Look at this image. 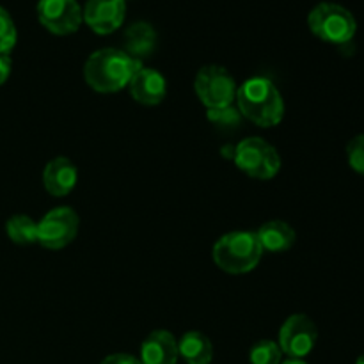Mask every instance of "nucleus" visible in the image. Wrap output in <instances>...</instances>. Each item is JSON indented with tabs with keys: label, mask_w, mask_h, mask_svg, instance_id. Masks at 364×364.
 I'll list each match as a JSON object with an SVG mask.
<instances>
[{
	"label": "nucleus",
	"mask_w": 364,
	"mask_h": 364,
	"mask_svg": "<svg viewBox=\"0 0 364 364\" xmlns=\"http://www.w3.org/2000/svg\"><path fill=\"white\" fill-rule=\"evenodd\" d=\"M238 112L259 128H272L283 121L284 102L279 89L265 77H252L237 89Z\"/></svg>",
	"instance_id": "f257e3e1"
},
{
	"label": "nucleus",
	"mask_w": 364,
	"mask_h": 364,
	"mask_svg": "<svg viewBox=\"0 0 364 364\" xmlns=\"http://www.w3.org/2000/svg\"><path fill=\"white\" fill-rule=\"evenodd\" d=\"M142 68L141 60L124 50L103 48L85 60L84 78L89 87L98 92H117L130 84L132 77Z\"/></svg>",
	"instance_id": "f03ea898"
},
{
	"label": "nucleus",
	"mask_w": 364,
	"mask_h": 364,
	"mask_svg": "<svg viewBox=\"0 0 364 364\" xmlns=\"http://www.w3.org/2000/svg\"><path fill=\"white\" fill-rule=\"evenodd\" d=\"M263 256L258 237L252 231H231L213 245V262L223 272L247 274L258 267Z\"/></svg>",
	"instance_id": "7ed1b4c3"
},
{
	"label": "nucleus",
	"mask_w": 364,
	"mask_h": 364,
	"mask_svg": "<svg viewBox=\"0 0 364 364\" xmlns=\"http://www.w3.org/2000/svg\"><path fill=\"white\" fill-rule=\"evenodd\" d=\"M309 31L331 45H345L352 41L358 31V21L347 7L334 2H322L311 9L308 16Z\"/></svg>",
	"instance_id": "20e7f679"
},
{
	"label": "nucleus",
	"mask_w": 364,
	"mask_h": 364,
	"mask_svg": "<svg viewBox=\"0 0 364 364\" xmlns=\"http://www.w3.org/2000/svg\"><path fill=\"white\" fill-rule=\"evenodd\" d=\"M233 160L242 173L256 180H270L281 171V156L277 149L259 137L244 139L235 148Z\"/></svg>",
	"instance_id": "39448f33"
},
{
	"label": "nucleus",
	"mask_w": 364,
	"mask_h": 364,
	"mask_svg": "<svg viewBox=\"0 0 364 364\" xmlns=\"http://www.w3.org/2000/svg\"><path fill=\"white\" fill-rule=\"evenodd\" d=\"M194 91L208 110L226 109L237 98V84L230 71L223 66L210 64L199 70L194 80Z\"/></svg>",
	"instance_id": "423d86ee"
},
{
	"label": "nucleus",
	"mask_w": 364,
	"mask_h": 364,
	"mask_svg": "<svg viewBox=\"0 0 364 364\" xmlns=\"http://www.w3.org/2000/svg\"><path fill=\"white\" fill-rule=\"evenodd\" d=\"M77 212L68 206L53 208L38 223V242L46 249H64L75 240L78 233Z\"/></svg>",
	"instance_id": "0eeeda50"
},
{
	"label": "nucleus",
	"mask_w": 364,
	"mask_h": 364,
	"mask_svg": "<svg viewBox=\"0 0 364 364\" xmlns=\"http://www.w3.org/2000/svg\"><path fill=\"white\" fill-rule=\"evenodd\" d=\"M318 340V329L315 322L306 315H291L279 329L281 352L290 359H304L311 354Z\"/></svg>",
	"instance_id": "6e6552de"
},
{
	"label": "nucleus",
	"mask_w": 364,
	"mask_h": 364,
	"mask_svg": "<svg viewBox=\"0 0 364 364\" xmlns=\"http://www.w3.org/2000/svg\"><path fill=\"white\" fill-rule=\"evenodd\" d=\"M38 18L46 31L57 36L73 34L84 20L77 0H39Z\"/></svg>",
	"instance_id": "1a4fd4ad"
},
{
	"label": "nucleus",
	"mask_w": 364,
	"mask_h": 364,
	"mask_svg": "<svg viewBox=\"0 0 364 364\" xmlns=\"http://www.w3.org/2000/svg\"><path fill=\"white\" fill-rule=\"evenodd\" d=\"M124 14V0H87L82 16L92 32L105 36L123 25Z\"/></svg>",
	"instance_id": "9d476101"
},
{
	"label": "nucleus",
	"mask_w": 364,
	"mask_h": 364,
	"mask_svg": "<svg viewBox=\"0 0 364 364\" xmlns=\"http://www.w3.org/2000/svg\"><path fill=\"white\" fill-rule=\"evenodd\" d=\"M130 95L141 105H159L164 102L167 95V82L160 71L153 68H141L137 73L132 77Z\"/></svg>",
	"instance_id": "9b49d317"
},
{
	"label": "nucleus",
	"mask_w": 364,
	"mask_h": 364,
	"mask_svg": "<svg viewBox=\"0 0 364 364\" xmlns=\"http://www.w3.org/2000/svg\"><path fill=\"white\" fill-rule=\"evenodd\" d=\"M78 180V171L75 164L66 156H57L46 164L43 171V185L53 198H64L75 188Z\"/></svg>",
	"instance_id": "f8f14e48"
},
{
	"label": "nucleus",
	"mask_w": 364,
	"mask_h": 364,
	"mask_svg": "<svg viewBox=\"0 0 364 364\" xmlns=\"http://www.w3.org/2000/svg\"><path fill=\"white\" fill-rule=\"evenodd\" d=\"M178 358V340L169 331H153L141 345L142 364H176Z\"/></svg>",
	"instance_id": "ddd939ff"
},
{
	"label": "nucleus",
	"mask_w": 364,
	"mask_h": 364,
	"mask_svg": "<svg viewBox=\"0 0 364 364\" xmlns=\"http://www.w3.org/2000/svg\"><path fill=\"white\" fill-rule=\"evenodd\" d=\"M255 233L258 237L263 252H284L294 247L295 240H297L295 230L284 220H270Z\"/></svg>",
	"instance_id": "4468645a"
},
{
	"label": "nucleus",
	"mask_w": 364,
	"mask_h": 364,
	"mask_svg": "<svg viewBox=\"0 0 364 364\" xmlns=\"http://www.w3.org/2000/svg\"><path fill=\"white\" fill-rule=\"evenodd\" d=\"M156 48V32L146 21L132 23L124 32V52L134 59L142 60Z\"/></svg>",
	"instance_id": "2eb2a0df"
},
{
	"label": "nucleus",
	"mask_w": 364,
	"mask_h": 364,
	"mask_svg": "<svg viewBox=\"0 0 364 364\" xmlns=\"http://www.w3.org/2000/svg\"><path fill=\"white\" fill-rule=\"evenodd\" d=\"M178 354L187 364H210L213 359V345L206 334L188 331L178 340Z\"/></svg>",
	"instance_id": "dca6fc26"
},
{
	"label": "nucleus",
	"mask_w": 364,
	"mask_h": 364,
	"mask_svg": "<svg viewBox=\"0 0 364 364\" xmlns=\"http://www.w3.org/2000/svg\"><path fill=\"white\" fill-rule=\"evenodd\" d=\"M7 237L18 245H32L38 242V223L27 215H14L6 224Z\"/></svg>",
	"instance_id": "f3484780"
},
{
	"label": "nucleus",
	"mask_w": 364,
	"mask_h": 364,
	"mask_svg": "<svg viewBox=\"0 0 364 364\" xmlns=\"http://www.w3.org/2000/svg\"><path fill=\"white\" fill-rule=\"evenodd\" d=\"M281 352L279 345L272 340H262L252 345L249 352V361L251 364H281Z\"/></svg>",
	"instance_id": "a211bd4d"
},
{
	"label": "nucleus",
	"mask_w": 364,
	"mask_h": 364,
	"mask_svg": "<svg viewBox=\"0 0 364 364\" xmlns=\"http://www.w3.org/2000/svg\"><path fill=\"white\" fill-rule=\"evenodd\" d=\"M16 45V27L4 7H0V53H9Z\"/></svg>",
	"instance_id": "6ab92c4d"
},
{
	"label": "nucleus",
	"mask_w": 364,
	"mask_h": 364,
	"mask_svg": "<svg viewBox=\"0 0 364 364\" xmlns=\"http://www.w3.org/2000/svg\"><path fill=\"white\" fill-rule=\"evenodd\" d=\"M348 166L364 176V135H355L347 144Z\"/></svg>",
	"instance_id": "aec40b11"
},
{
	"label": "nucleus",
	"mask_w": 364,
	"mask_h": 364,
	"mask_svg": "<svg viewBox=\"0 0 364 364\" xmlns=\"http://www.w3.org/2000/svg\"><path fill=\"white\" fill-rule=\"evenodd\" d=\"M208 119L217 127H237L240 123V112L233 109V105L219 110H208Z\"/></svg>",
	"instance_id": "412c9836"
},
{
	"label": "nucleus",
	"mask_w": 364,
	"mask_h": 364,
	"mask_svg": "<svg viewBox=\"0 0 364 364\" xmlns=\"http://www.w3.org/2000/svg\"><path fill=\"white\" fill-rule=\"evenodd\" d=\"M100 364H142L137 358L130 354H112L103 359Z\"/></svg>",
	"instance_id": "4be33fe9"
},
{
	"label": "nucleus",
	"mask_w": 364,
	"mask_h": 364,
	"mask_svg": "<svg viewBox=\"0 0 364 364\" xmlns=\"http://www.w3.org/2000/svg\"><path fill=\"white\" fill-rule=\"evenodd\" d=\"M11 68H13V63H11L9 53H0V85L7 82L11 75Z\"/></svg>",
	"instance_id": "5701e85b"
},
{
	"label": "nucleus",
	"mask_w": 364,
	"mask_h": 364,
	"mask_svg": "<svg viewBox=\"0 0 364 364\" xmlns=\"http://www.w3.org/2000/svg\"><path fill=\"white\" fill-rule=\"evenodd\" d=\"M281 364H308V363H306L304 359H290V358H288L287 361H283Z\"/></svg>",
	"instance_id": "b1692460"
},
{
	"label": "nucleus",
	"mask_w": 364,
	"mask_h": 364,
	"mask_svg": "<svg viewBox=\"0 0 364 364\" xmlns=\"http://www.w3.org/2000/svg\"><path fill=\"white\" fill-rule=\"evenodd\" d=\"M355 364H364V354L361 355V358L358 359V361H355Z\"/></svg>",
	"instance_id": "393cba45"
}]
</instances>
